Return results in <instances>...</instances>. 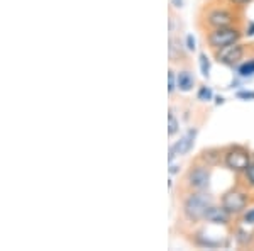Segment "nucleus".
<instances>
[{
	"instance_id": "nucleus-17",
	"label": "nucleus",
	"mask_w": 254,
	"mask_h": 251,
	"mask_svg": "<svg viewBox=\"0 0 254 251\" xmlns=\"http://www.w3.org/2000/svg\"><path fill=\"white\" fill-rule=\"evenodd\" d=\"M244 178H246V182L251 185V187H254V160H251L248 170L244 171Z\"/></svg>"
},
{
	"instance_id": "nucleus-23",
	"label": "nucleus",
	"mask_w": 254,
	"mask_h": 251,
	"mask_svg": "<svg viewBox=\"0 0 254 251\" xmlns=\"http://www.w3.org/2000/svg\"><path fill=\"white\" fill-rule=\"evenodd\" d=\"M254 34V24H251V27L248 29V36H253Z\"/></svg>"
},
{
	"instance_id": "nucleus-7",
	"label": "nucleus",
	"mask_w": 254,
	"mask_h": 251,
	"mask_svg": "<svg viewBox=\"0 0 254 251\" xmlns=\"http://www.w3.org/2000/svg\"><path fill=\"white\" fill-rule=\"evenodd\" d=\"M244 53H246V48L243 44L234 43V44H229V46H225V48L215 49L214 56L219 63L225 65V67H234V65H237L244 58Z\"/></svg>"
},
{
	"instance_id": "nucleus-21",
	"label": "nucleus",
	"mask_w": 254,
	"mask_h": 251,
	"mask_svg": "<svg viewBox=\"0 0 254 251\" xmlns=\"http://www.w3.org/2000/svg\"><path fill=\"white\" fill-rule=\"evenodd\" d=\"M251 0H229V3L231 5H234V7H243V5H246V3H249Z\"/></svg>"
},
{
	"instance_id": "nucleus-4",
	"label": "nucleus",
	"mask_w": 254,
	"mask_h": 251,
	"mask_svg": "<svg viewBox=\"0 0 254 251\" xmlns=\"http://www.w3.org/2000/svg\"><path fill=\"white\" fill-rule=\"evenodd\" d=\"M249 163H251V153H249L248 148L236 145L225 150L224 165L229 170L236 171V173H244V171L248 170Z\"/></svg>"
},
{
	"instance_id": "nucleus-15",
	"label": "nucleus",
	"mask_w": 254,
	"mask_h": 251,
	"mask_svg": "<svg viewBox=\"0 0 254 251\" xmlns=\"http://www.w3.org/2000/svg\"><path fill=\"white\" fill-rule=\"evenodd\" d=\"M175 88H176V73L173 72V68H170V72H168V93L173 95Z\"/></svg>"
},
{
	"instance_id": "nucleus-11",
	"label": "nucleus",
	"mask_w": 254,
	"mask_h": 251,
	"mask_svg": "<svg viewBox=\"0 0 254 251\" xmlns=\"http://www.w3.org/2000/svg\"><path fill=\"white\" fill-rule=\"evenodd\" d=\"M224 153H225V150H219V148H207V150H203L202 153H200L198 158L202 160L203 163L214 167V165L220 163V160H224Z\"/></svg>"
},
{
	"instance_id": "nucleus-5",
	"label": "nucleus",
	"mask_w": 254,
	"mask_h": 251,
	"mask_svg": "<svg viewBox=\"0 0 254 251\" xmlns=\"http://www.w3.org/2000/svg\"><path fill=\"white\" fill-rule=\"evenodd\" d=\"M249 195L248 192L243 190V188H231V190H227L222 195V199H220V205L225 209V211H229L232 214V216H239V214H243L246 209H248L249 205Z\"/></svg>"
},
{
	"instance_id": "nucleus-2",
	"label": "nucleus",
	"mask_w": 254,
	"mask_h": 251,
	"mask_svg": "<svg viewBox=\"0 0 254 251\" xmlns=\"http://www.w3.org/2000/svg\"><path fill=\"white\" fill-rule=\"evenodd\" d=\"M185 183L190 192H205L210 185V165L203 163L200 158L191 163L185 175Z\"/></svg>"
},
{
	"instance_id": "nucleus-13",
	"label": "nucleus",
	"mask_w": 254,
	"mask_h": 251,
	"mask_svg": "<svg viewBox=\"0 0 254 251\" xmlns=\"http://www.w3.org/2000/svg\"><path fill=\"white\" fill-rule=\"evenodd\" d=\"M180 129V122L178 119L175 117V114L170 110V114H168V134L170 136H175L176 133H178Z\"/></svg>"
},
{
	"instance_id": "nucleus-20",
	"label": "nucleus",
	"mask_w": 254,
	"mask_h": 251,
	"mask_svg": "<svg viewBox=\"0 0 254 251\" xmlns=\"http://www.w3.org/2000/svg\"><path fill=\"white\" fill-rule=\"evenodd\" d=\"M237 98H243V100H254V92H237Z\"/></svg>"
},
{
	"instance_id": "nucleus-18",
	"label": "nucleus",
	"mask_w": 254,
	"mask_h": 251,
	"mask_svg": "<svg viewBox=\"0 0 254 251\" xmlns=\"http://www.w3.org/2000/svg\"><path fill=\"white\" fill-rule=\"evenodd\" d=\"M198 100L202 102H207V100H212V90L208 87H202L198 90Z\"/></svg>"
},
{
	"instance_id": "nucleus-16",
	"label": "nucleus",
	"mask_w": 254,
	"mask_h": 251,
	"mask_svg": "<svg viewBox=\"0 0 254 251\" xmlns=\"http://www.w3.org/2000/svg\"><path fill=\"white\" fill-rule=\"evenodd\" d=\"M200 70H202V75L208 78V75H210V63H208V58L203 53L200 55Z\"/></svg>"
},
{
	"instance_id": "nucleus-9",
	"label": "nucleus",
	"mask_w": 254,
	"mask_h": 251,
	"mask_svg": "<svg viewBox=\"0 0 254 251\" xmlns=\"http://www.w3.org/2000/svg\"><path fill=\"white\" fill-rule=\"evenodd\" d=\"M231 217H232V214L229 211H225L222 205L219 207V205H214V204L208 207V211L205 214V221L214 222V224H229Z\"/></svg>"
},
{
	"instance_id": "nucleus-1",
	"label": "nucleus",
	"mask_w": 254,
	"mask_h": 251,
	"mask_svg": "<svg viewBox=\"0 0 254 251\" xmlns=\"http://www.w3.org/2000/svg\"><path fill=\"white\" fill-rule=\"evenodd\" d=\"M210 205H212V199L208 193L191 192L185 199V202H183V217L188 222H191V224L205 221V214Z\"/></svg>"
},
{
	"instance_id": "nucleus-3",
	"label": "nucleus",
	"mask_w": 254,
	"mask_h": 251,
	"mask_svg": "<svg viewBox=\"0 0 254 251\" xmlns=\"http://www.w3.org/2000/svg\"><path fill=\"white\" fill-rule=\"evenodd\" d=\"M243 38V31L237 26H227V27H215V29H210L207 34V43L212 49H220L225 48L229 44L239 43V39Z\"/></svg>"
},
{
	"instance_id": "nucleus-22",
	"label": "nucleus",
	"mask_w": 254,
	"mask_h": 251,
	"mask_svg": "<svg viewBox=\"0 0 254 251\" xmlns=\"http://www.w3.org/2000/svg\"><path fill=\"white\" fill-rule=\"evenodd\" d=\"M187 44H188V49H190V51H193V49H195V39H193V36H188V38H187Z\"/></svg>"
},
{
	"instance_id": "nucleus-12",
	"label": "nucleus",
	"mask_w": 254,
	"mask_h": 251,
	"mask_svg": "<svg viewBox=\"0 0 254 251\" xmlns=\"http://www.w3.org/2000/svg\"><path fill=\"white\" fill-rule=\"evenodd\" d=\"M170 60L175 61L178 60L180 56H183V48H182V43L180 41H176L175 38H170Z\"/></svg>"
},
{
	"instance_id": "nucleus-8",
	"label": "nucleus",
	"mask_w": 254,
	"mask_h": 251,
	"mask_svg": "<svg viewBox=\"0 0 254 251\" xmlns=\"http://www.w3.org/2000/svg\"><path fill=\"white\" fill-rule=\"evenodd\" d=\"M195 136H196V131L195 129H191V131H188V133L183 136L180 141H176L173 146L170 148V163H173V160H175V156L176 155H187L188 151L193 148V139H195Z\"/></svg>"
},
{
	"instance_id": "nucleus-14",
	"label": "nucleus",
	"mask_w": 254,
	"mask_h": 251,
	"mask_svg": "<svg viewBox=\"0 0 254 251\" xmlns=\"http://www.w3.org/2000/svg\"><path fill=\"white\" fill-rule=\"evenodd\" d=\"M254 73V60H248L244 65L239 67V75L241 77H249Z\"/></svg>"
},
{
	"instance_id": "nucleus-19",
	"label": "nucleus",
	"mask_w": 254,
	"mask_h": 251,
	"mask_svg": "<svg viewBox=\"0 0 254 251\" xmlns=\"http://www.w3.org/2000/svg\"><path fill=\"white\" fill-rule=\"evenodd\" d=\"M243 221L246 222V224H254V209H249V211L244 214Z\"/></svg>"
},
{
	"instance_id": "nucleus-6",
	"label": "nucleus",
	"mask_w": 254,
	"mask_h": 251,
	"mask_svg": "<svg viewBox=\"0 0 254 251\" xmlns=\"http://www.w3.org/2000/svg\"><path fill=\"white\" fill-rule=\"evenodd\" d=\"M205 22L210 29L215 27H227V26H236L237 24V14L231 9L225 7H215L207 14Z\"/></svg>"
},
{
	"instance_id": "nucleus-10",
	"label": "nucleus",
	"mask_w": 254,
	"mask_h": 251,
	"mask_svg": "<svg viewBox=\"0 0 254 251\" xmlns=\"http://www.w3.org/2000/svg\"><path fill=\"white\" fill-rule=\"evenodd\" d=\"M195 85V77L191 75L190 70H180V73L176 75V88L180 92H190Z\"/></svg>"
}]
</instances>
